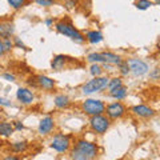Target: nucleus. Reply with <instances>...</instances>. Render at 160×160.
<instances>
[{"instance_id":"f257e3e1","label":"nucleus","mask_w":160,"mask_h":160,"mask_svg":"<svg viewBox=\"0 0 160 160\" xmlns=\"http://www.w3.org/2000/svg\"><path fill=\"white\" fill-rule=\"evenodd\" d=\"M55 29H56L59 33L69 38L71 40H73V42H76V43L82 44V43L86 42V36H84V35L80 32L71 22H69V20L62 19V20H59V22H56L55 23Z\"/></svg>"},{"instance_id":"f03ea898","label":"nucleus","mask_w":160,"mask_h":160,"mask_svg":"<svg viewBox=\"0 0 160 160\" xmlns=\"http://www.w3.org/2000/svg\"><path fill=\"white\" fill-rule=\"evenodd\" d=\"M109 83L108 76H99V78H92L91 80H88L82 86L80 91L84 95H92L95 92H102L103 89H107Z\"/></svg>"},{"instance_id":"7ed1b4c3","label":"nucleus","mask_w":160,"mask_h":160,"mask_svg":"<svg viewBox=\"0 0 160 160\" xmlns=\"http://www.w3.org/2000/svg\"><path fill=\"white\" fill-rule=\"evenodd\" d=\"M73 148L79 151L87 160H93L99 155V147L93 142H89L87 139H78L73 144Z\"/></svg>"},{"instance_id":"20e7f679","label":"nucleus","mask_w":160,"mask_h":160,"mask_svg":"<svg viewBox=\"0 0 160 160\" xmlns=\"http://www.w3.org/2000/svg\"><path fill=\"white\" fill-rule=\"evenodd\" d=\"M106 107H107V104L100 99L89 98V99H86L82 102V111L86 115H88L89 118L106 113Z\"/></svg>"},{"instance_id":"39448f33","label":"nucleus","mask_w":160,"mask_h":160,"mask_svg":"<svg viewBox=\"0 0 160 160\" xmlns=\"http://www.w3.org/2000/svg\"><path fill=\"white\" fill-rule=\"evenodd\" d=\"M88 123H89V128H91L92 131L95 133H98V135L106 133L109 129V127H111V120L107 118L106 113L96 115V116H91Z\"/></svg>"},{"instance_id":"423d86ee","label":"nucleus","mask_w":160,"mask_h":160,"mask_svg":"<svg viewBox=\"0 0 160 160\" xmlns=\"http://www.w3.org/2000/svg\"><path fill=\"white\" fill-rule=\"evenodd\" d=\"M53 151H56L59 153H64L68 152L69 148H71V139L69 136L64 133H56L51 140V144H49Z\"/></svg>"},{"instance_id":"0eeeda50","label":"nucleus","mask_w":160,"mask_h":160,"mask_svg":"<svg viewBox=\"0 0 160 160\" xmlns=\"http://www.w3.org/2000/svg\"><path fill=\"white\" fill-rule=\"evenodd\" d=\"M127 113V107L123 102H112L107 104L106 107V115L109 120L122 119Z\"/></svg>"},{"instance_id":"6e6552de","label":"nucleus","mask_w":160,"mask_h":160,"mask_svg":"<svg viewBox=\"0 0 160 160\" xmlns=\"http://www.w3.org/2000/svg\"><path fill=\"white\" fill-rule=\"evenodd\" d=\"M129 69H131V73L133 76H144L149 72V66L147 62H144L142 59H136V58H132V59H128L127 60Z\"/></svg>"},{"instance_id":"1a4fd4ad","label":"nucleus","mask_w":160,"mask_h":160,"mask_svg":"<svg viewBox=\"0 0 160 160\" xmlns=\"http://www.w3.org/2000/svg\"><path fill=\"white\" fill-rule=\"evenodd\" d=\"M131 112L139 119H151L156 115V111L147 104H136V106L131 107Z\"/></svg>"},{"instance_id":"9d476101","label":"nucleus","mask_w":160,"mask_h":160,"mask_svg":"<svg viewBox=\"0 0 160 160\" xmlns=\"http://www.w3.org/2000/svg\"><path fill=\"white\" fill-rule=\"evenodd\" d=\"M16 99L23 104V106H31V104L35 102V93L29 88L20 87L16 91Z\"/></svg>"},{"instance_id":"9b49d317","label":"nucleus","mask_w":160,"mask_h":160,"mask_svg":"<svg viewBox=\"0 0 160 160\" xmlns=\"http://www.w3.org/2000/svg\"><path fill=\"white\" fill-rule=\"evenodd\" d=\"M55 128V120L52 116H44L43 119H40L39 126H38V132L42 136H46V135L51 133Z\"/></svg>"},{"instance_id":"f8f14e48","label":"nucleus","mask_w":160,"mask_h":160,"mask_svg":"<svg viewBox=\"0 0 160 160\" xmlns=\"http://www.w3.org/2000/svg\"><path fill=\"white\" fill-rule=\"evenodd\" d=\"M36 80L39 88H43L46 91H53L55 87H56V82L52 78L47 76V75H36Z\"/></svg>"},{"instance_id":"ddd939ff","label":"nucleus","mask_w":160,"mask_h":160,"mask_svg":"<svg viewBox=\"0 0 160 160\" xmlns=\"http://www.w3.org/2000/svg\"><path fill=\"white\" fill-rule=\"evenodd\" d=\"M15 33V26L11 20H3L0 22V38L2 39H11Z\"/></svg>"},{"instance_id":"4468645a","label":"nucleus","mask_w":160,"mask_h":160,"mask_svg":"<svg viewBox=\"0 0 160 160\" xmlns=\"http://www.w3.org/2000/svg\"><path fill=\"white\" fill-rule=\"evenodd\" d=\"M102 56H103V60H104V63H107V64H111V66H120L124 60L123 58L120 56V55L118 53H115V52H111V51H103L102 52Z\"/></svg>"},{"instance_id":"2eb2a0df","label":"nucleus","mask_w":160,"mask_h":160,"mask_svg":"<svg viewBox=\"0 0 160 160\" xmlns=\"http://www.w3.org/2000/svg\"><path fill=\"white\" fill-rule=\"evenodd\" d=\"M67 62H68V56H66V55H56L51 60V67L53 71H62L64 66L67 64Z\"/></svg>"},{"instance_id":"dca6fc26","label":"nucleus","mask_w":160,"mask_h":160,"mask_svg":"<svg viewBox=\"0 0 160 160\" xmlns=\"http://www.w3.org/2000/svg\"><path fill=\"white\" fill-rule=\"evenodd\" d=\"M53 104H55V107L56 108L64 109V108H68L69 106H71V100H69V98L67 96V95L59 93V95H56V96L53 98Z\"/></svg>"},{"instance_id":"f3484780","label":"nucleus","mask_w":160,"mask_h":160,"mask_svg":"<svg viewBox=\"0 0 160 160\" xmlns=\"http://www.w3.org/2000/svg\"><path fill=\"white\" fill-rule=\"evenodd\" d=\"M103 33L98 31V29H91V31H87L86 33V40L91 44H99L100 42H103Z\"/></svg>"},{"instance_id":"a211bd4d","label":"nucleus","mask_w":160,"mask_h":160,"mask_svg":"<svg viewBox=\"0 0 160 160\" xmlns=\"http://www.w3.org/2000/svg\"><path fill=\"white\" fill-rule=\"evenodd\" d=\"M108 95L111 98H113L116 102H122V100H124L128 96V88L126 86H123V87H120L118 89H115V91H112V92H109Z\"/></svg>"},{"instance_id":"6ab92c4d","label":"nucleus","mask_w":160,"mask_h":160,"mask_svg":"<svg viewBox=\"0 0 160 160\" xmlns=\"http://www.w3.org/2000/svg\"><path fill=\"white\" fill-rule=\"evenodd\" d=\"M15 132L13 124L9 122H0V136L3 138H9Z\"/></svg>"},{"instance_id":"aec40b11","label":"nucleus","mask_w":160,"mask_h":160,"mask_svg":"<svg viewBox=\"0 0 160 160\" xmlns=\"http://www.w3.org/2000/svg\"><path fill=\"white\" fill-rule=\"evenodd\" d=\"M29 147V144L27 140H18V142H13L11 143V149L15 153H23L26 152Z\"/></svg>"},{"instance_id":"412c9836","label":"nucleus","mask_w":160,"mask_h":160,"mask_svg":"<svg viewBox=\"0 0 160 160\" xmlns=\"http://www.w3.org/2000/svg\"><path fill=\"white\" fill-rule=\"evenodd\" d=\"M123 86H124V84H123V79L120 78V76L111 78V79H109V83H108V87H107L108 93L112 92V91H115V89L120 88V87H123Z\"/></svg>"},{"instance_id":"4be33fe9","label":"nucleus","mask_w":160,"mask_h":160,"mask_svg":"<svg viewBox=\"0 0 160 160\" xmlns=\"http://www.w3.org/2000/svg\"><path fill=\"white\" fill-rule=\"evenodd\" d=\"M87 62L91 64H103L104 60L102 56V52H91L87 55Z\"/></svg>"},{"instance_id":"5701e85b","label":"nucleus","mask_w":160,"mask_h":160,"mask_svg":"<svg viewBox=\"0 0 160 160\" xmlns=\"http://www.w3.org/2000/svg\"><path fill=\"white\" fill-rule=\"evenodd\" d=\"M103 67L102 64H91L89 67V73L92 75L93 78H99V76H103Z\"/></svg>"},{"instance_id":"b1692460","label":"nucleus","mask_w":160,"mask_h":160,"mask_svg":"<svg viewBox=\"0 0 160 160\" xmlns=\"http://www.w3.org/2000/svg\"><path fill=\"white\" fill-rule=\"evenodd\" d=\"M152 4L153 3L151 2V0H139V2L135 3V7H136L138 9H140V11H146V9H148Z\"/></svg>"},{"instance_id":"393cba45","label":"nucleus","mask_w":160,"mask_h":160,"mask_svg":"<svg viewBox=\"0 0 160 160\" xmlns=\"http://www.w3.org/2000/svg\"><path fill=\"white\" fill-rule=\"evenodd\" d=\"M118 68H119V73L122 75V76H128V75L131 73V69H129V66H128L127 60H124V62L120 64Z\"/></svg>"},{"instance_id":"a878e982","label":"nucleus","mask_w":160,"mask_h":160,"mask_svg":"<svg viewBox=\"0 0 160 160\" xmlns=\"http://www.w3.org/2000/svg\"><path fill=\"white\" fill-rule=\"evenodd\" d=\"M8 4L15 9H19V8H23L26 6L27 2H24V0H8Z\"/></svg>"},{"instance_id":"bb28decb","label":"nucleus","mask_w":160,"mask_h":160,"mask_svg":"<svg viewBox=\"0 0 160 160\" xmlns=\"http://www.w3.org/2000/svg\"><path fill=\"white\" fill-rule=\"evenodd\" d=\"M69 158H71V160H87L82 153H80L79 151H76L75 148L71 149V152H69Z\"/></svg>"},{"instance_id":"cd10ccee","label":"nucleus","mask_w":160,"mask_h":160,"mask_svg":"<svg viewBox=\"0 0 160 160\" xmlns=\"http://www.w3.org/2000/svg\"><path fill=\"white\" fill-rule=\"evenodd\" d=\"M3 43H4V48H6V52H11L12 49L15 48L13 40H12V39H3Z\"/></svg>"},{"instance_id":"c85d7f7f","label":"nucleus","mask_w":160,"mask_h":160,"mask_svg":"<svg viewBox=\"0 0 160 160\" xmlns=\"http://www.w3.org/2000/svg\"><path fill=\"white\" fill-rule=\"evenodd\" d=\"M149 78L153 80H160V67L153 68L151 72H149Z\"/></svg>"},{"instance_id":"c756f323","label":"nucleus","mask_w":160,"mask_h":160,"mask_svg":"<svg viewBox=\"0 0 160 160\" xmlns=\"http://www.w3.org/2000/svg\"><path fill=\"white\" fill-rule=\"evenodd\" d=\"M13 46L15 48H20V49H27L26 44H24L22 40H20V38H13Z\"/></svg>"},{"instance_id":"7c9ffc66","label":"nucleus","mask_w":160,"mask_h":160,"mask_svg":"<svg viewBox=\"0 0 160 160\" xmlns=\"http://www.w3.org/2000/svg\"><path fill=\"white\" fill-rule=\"evenodd\" d=\"M35 3H36L38 6H42V7H51V6H53L52 0H35Z\"/></svg>"},{"instance_id":"2f4dec72","label":"nucleus","mask_w":160,"mask_h":160,"mask_svg":"<svg viewBox=\"0 0 160 160\" xmlns=\"http://www.w3.org/2000/svg\"><path fill=\"white\" fill-rule=\"evenodd\" d=\"M13 128H15V131H23L24 129V124L20 122V120H16V122H13Z\"/></svg>"},{"instance_id":"473e14b6","label":"nucleus","mask_w":160,"mask_h":160,"mask_svg":"<svg viewBox=\"0 0 160 160\" xmlns=\"http://www.w3.org/2000/svg\"><path fill=\"white\" fill-rule=\"evenodd\" d=\"M3 79L8 80V82H15V80H16V76H15L13 73H9V72H4V73H3Z\"/></svg>"},{"instance_id":"72a5a7b5","label":"nucleus","mask_w":160,"mask_h":160,"mask_svg":"<svg viewBox=\"0 0 160 160\" xmlns=\"http://www.w3.org/2000/svg\"><path fill=\"white\" fill-rule=\"evenodd\" d=\"M27 83L29 84V86H32L33 88H39V86H38V80H36V76H35V78H28Z\"/></svg>"},{"instance_id":"f704fd0d","label":"nucleus","mask_w":160,"mask_h":160,"mask_svg":"<svg viewBox=\"0 0 160 160\" xmlns=\"http://www.w3.org/2000/svg\"><path fill=\"white\" fill-rule=\"evenodd\" d=\"M0 106L2 107H12V103L9 102V100H7V99L0 98Z\"/></svg>"},{"instance_id":"c9c22d12","label":"nucleus","mask_w":160,"mask_h":160,"mask_svg":"<svg viewBox=\"0 0 160 160\" xmlns=\"http://www.w3.org/2000/svg\"><path fill=\"white\" fill-rule=\"evenodd\" d=\"M76 2H73V0H67V2H64V6H66L67 8H73L75 6H76Z\"/></svg>"},{"instance_id":"e433bc0d","label":"nucleus","mask_w":160,"mask_h":160,"mask_svg":"<svg viewBox=\"0 0 160 160\" xmlns=\"http://www.w3.org/2000/svg\"><path fill=\"white\" fill-rule=\"evenodd\" d=\"M3 160H20V158H19V155H7Z\"/></svg>"},{"instance_id":"4c0bfd02","label":"nucleus","mask_w":160,"mask_h":160,"mask_svg":"<svg viewBox=\"0 0 160 160\" xmlns=\"http://www.w3.org/2000/svg\"><path fill=\"white\" fill-rule=\"evenodd\" d=\"M6 53V48H4V43H3V39L0 38V56Z\"/></svg>"},{"instance_id":"58836bf2","label":"nucleus","mask_w":160,"mask_h":160,"mask_svg":"<svg viewBox=\"0 0 160 160\" xmlns=\"http://www.w3.org/2000/svg\"><path fill=\"white\" fill-rule=\"evenodd\" d=\"M46 26H47V27H52V26H53V19H52V18L46 19Z\"/></svg>"},{"instance_id":"ea45409f","label":"nucleus","mask_w":160,"mask_h":160,"mask_svg":"<svg viewBox=\"0 0 160 160\" xmlns=\"http://www.w3.org/2000/svg\"><path fill=\"white\" fill-rule=\"evenodd\" d=\"M153 4H158V6H160V0H156V2H153Z\"/></svg>"}]
</instances>
